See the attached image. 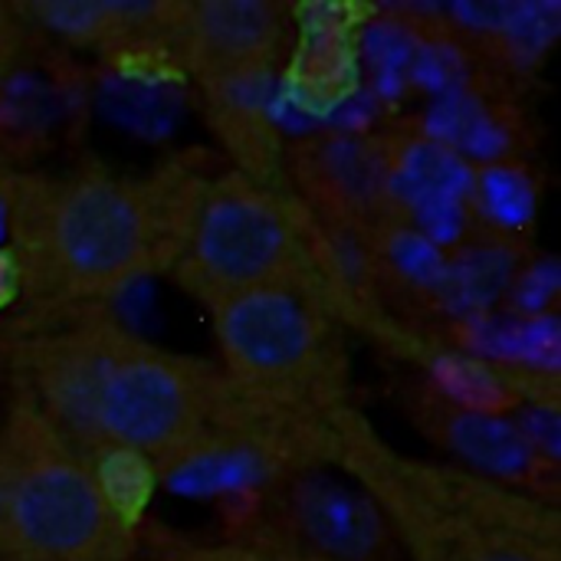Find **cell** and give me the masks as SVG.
<instances>
[{
	"mask_svg": "<svg viewBox=\"0 0 561 561\" xmlns=\"http://www.w3.org/2000/svg\"><path fill=\"white\" fill-rule=\"evenodd\" d=\"M322 460L375 500L404 561H561L556 500L398 454L355 408L325 424Z\"/></svg>",
	"mask_w": 561,
	"mask_h": 561,
	"instance_id": "cell-3",
	"label": "cell"
},
{
	"mask_svg": "<svg viewBox=\"0 0 561 561\" xmlns=\"http://www.w3.org/2000/svg\"><path fill=\"white\" fill-rule=\"evenodd\" d=\"M496 237H510L536 214V187L516 164H486L470 184V210Z\"/></svg>",
	"mask_w": 561,
	"mask_h": 561,
	"instance_id": "cell-11",
	"label": "cell"
},
{
	"mask_svg": "<svg viewBox=\"0 0 561 561\" xmlns=\"http://www.w3.org/2000/svg\"><path fill=\"white\" fill-rule=\"evenodd\" d=\"M204 178L76 168L10 181V273L46 312H92L178 263Z\"/></svg>",
	"mask_w": 561,
	"mask_h": 561,
	"instance_id": "cell-2",
	"label": "cell"
},
{
	"mask_svg": "<svg viewBox=\"0 0 561 561\" xmlns=\"http://www.w3.org/2000/svg\"><path fill=\"white\" fill-rule=\"evenodd\" d=\"M230 526L253 561H404L375 500L325 460L247 486Z\"/></svg>",
	"mask_w": 561,
	"mask_h": 561,
	"instance_id": "cell-7",
	"label": "cell"
},
{
	"mask_svg": "<svg viewBox=\"0 0 561 561\" xmlns=\"http://www.w3.org/2000/svg\"><path fill=\"white\" fill-rule=\"evenodd\" d=\"M23 398L89 460H135L161 477L247 463L260 480L322 460V434L266 421L214 362L164 348L102 312H72L13 339Z\"/></svg>",
	"mask_w": 561,
	"mask_h": 561,
	"instance_id": "cell-1",
	"label": "cell"
},
{
	"mask_svg": "<svg viewBox=\"0 0 561 561\" xmlns=\"http://www.w3.org/2000/svg\"><path fill=\"white\" fill-rule=\"evenodd\" d=\"M217 368L266 421L322 434L352 391L345 319L316 296L256 293L210 309Z\"/></svg>",
	"mask_w": 561,
	"mask_h": 561,
	"instance_id": "cell-6",
	"label": "cell"
},
{
	"mask_svg": "<svg viewBox=\"0 0 561 561\" xmlns=\"http://www.w3.org/2000/svg\"><path fill=\"white\" fill-rule=\"evenodd\" d=\"M135 546L95 460L13 394L0 411V561H131Z\"/></svg>",
	"mask_w": 561,
	"mask_h": 561,
	"instance_id": "cell-5",
	"label": "cell"
},
{
	"mask_svg": "<svg viewBox=\"0 0 561 561\" xmlns=\"http://www.w3.org/2000/svg\"><path fill=\"white\" fill-rule=\"evenodd\" d=\"M293 197L309 217L342 237L368 247L391 227H404L394 191L388 145L368 131H322L286 151Z\"/></svg>",
	"mask_w": 561,
	"mask_h": 561,
	"instance_id": "cell-8",
	"label": "cell"
},
{
	"mask_svg": "<svg viewBox=\"0 0 561 561\" xmlns=\"http://www.w3.org/2000/svg\"><path fill=\"white\" fill-rule=\"evenodd\" d=\"M348 256L352 247L322 230L293 194L247 171H227L204 178L171 273L207 312L256 293H299L378 335L348 276Z\"/></svg>",
	"mask_w": 561,
	"mask_h": 561,
	"instance_id": "cell-4",
	"label": "cell"
},
{
	"mask_svg": "<svg viewBox=\"0 0 561 561\" xmlns=\"http://www.w3.org/2000/svg\"><path fill=\"white\" fill-rule=\"evenodd\" d=\"M401 408L417 434L437 444L454 467L542 500H556L559 467L533 450L513 417L460 401L431 378L404 385Z\"/></svg>",
	"mask_w": 561,
	"mask_h": 561,
	"instance_id": "cell-10",
	"label": "cell"
},
{
	"mask_svg": "<svg viewBox=\"0 0 561 561\" xmlns=\"http://www.w3.org/2000/svg\"><path fill=\"white\" fill-rule=\"evenodd\" d=\"M161 13L174 56L210 99L263 82L289 43L283 7L266 0H194Z\"/></svg>",
	"mask_w": 561,
	"mask_h": 561,
	"instance_id": "cell-9",
	"label": "cell"
}]
</instances>
